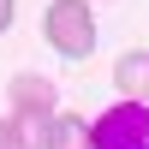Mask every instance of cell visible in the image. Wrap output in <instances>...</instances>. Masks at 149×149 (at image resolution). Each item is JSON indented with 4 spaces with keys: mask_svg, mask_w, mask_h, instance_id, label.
<instances>
[{
    "mask_svg": "<svg viewBox=\"0 0 149 149\" xmlns=\"http://www.w3.org/2000/svg\"><path fill=\"white\" fill-rule=\"evenodd\" d=\"M42 36L48 48H54L60 60H90L95 54V12L84 6V0H54V6L42 12Z\"/></svg>",
    "mask_w": 149,
    "mask_h": 149,
    "instance_id": "6da1fadb",
    "label": "cell"
},
{
    "mask_svg": "<svg viewBox=\"0 0 149 149\" xmlns=\"http://www.w3.org/2000/svg\"><path fill=\"white\" fill-rule=\"evenodd\" d=\"M90 149H149V107L119 102L90 125Z\"/></svg>",
    "mask_w": 149,
    "mask_h": 149,
    "instance_id": "7a4b0ae2",
    "label": "cell"
},
{
    "mask_svg": "<svg viewBox=\"0 0 149 149\" xmlns=\"http://www.w3.org/2000/svg\"><path fill=\"white\" fill-rule=\"evenodd\" d=\"M6 90H12V113H42V119H54V102H60L54 78H42V72H18Z\"/></svg>",
    "mask_w": 149,
    "mask_h": 149,
    "instance_id": "3957f363",
    "label": "cell"
},
{
    "mask_svg": "<svg viewBox=\"0 0 149 149\" xmlns=\"http://www.w3.org/2000/svg\"><path fill=\"white\" fill-rule=\"evenodd\" d=\"M113 90L125 95V102L149 107V48H125V54L113 60Z\"/></svg>",
    "mask_w": 149,
    "mask_h": 149,
    "instance_id": "277c9868",
    "label": "cell"
},
{
    "mask_svg": "<svg viewBox=\"0 0 149 149\" xmlns=\"http://www.w3.org/2000/svg\"><path fill=\"white\" fill-rule=\"evenodd\" d=\"M48 149H90V119L54 113V125H48Z\"/></svg>",
    "mask_w": 149,
    "mask_h": 149,
    "instance_id": "5b68a950",
    "label": "cell"
},
{
    "mask_svg": "<svg viewBox=\"0 0 149 149\" xmlns=\"http://www.w3.org/2000/svg\"><path fill=\"white\" fill-rule=\"evenodd\" d=\"M48 125L42 113H12V149H48Z\"/></svg>",
    "mask_w": 149,
    "mask_h": 149,
    "instance_id": "8992f818",
    "label": "cell"
},
{
    "mask_svg": "<svg viewBox=\"0 0 149 149\" xmlns=\"http://www.w3.org/2000/svg\"><path fill=\"white\" fill-rule=\"evenodd\" d=\"M12 30V0H0V36Z\"/></svg>",
    "mask_w": 149,
    "mask_h": 149,
    "instance_id": "52a82bcc",
    "label": "cell"
},
{
    "mask_svg": "<svg viewBox=\"0 0 149 149\" xmlns=\"http://www.w3.org/2000/svg\"><path fill=\"white\" fill-rule=\"evenodd\" d=\"M0 149H12V119H0Z\"/></svg>",
    "mask_w": 149,
    "mask_h": 149,
    "instance_id": "ba28073f",
    "label": "cell"
},
{
    "mask_svg": "<svg viewBox=\"0 0 149 149\" xmlns=\"http://www.w3.org/2000/svg\"><path fill=\"white\" fill-rule=\"evenodd\" d=\"M84 6H90V0H84Z\"/></svg>",
    "mask_w": 149,
    "mask_h": 149,
    "instance_id": "9c48e42d",
    "label": "cell"
}]
</instances>
